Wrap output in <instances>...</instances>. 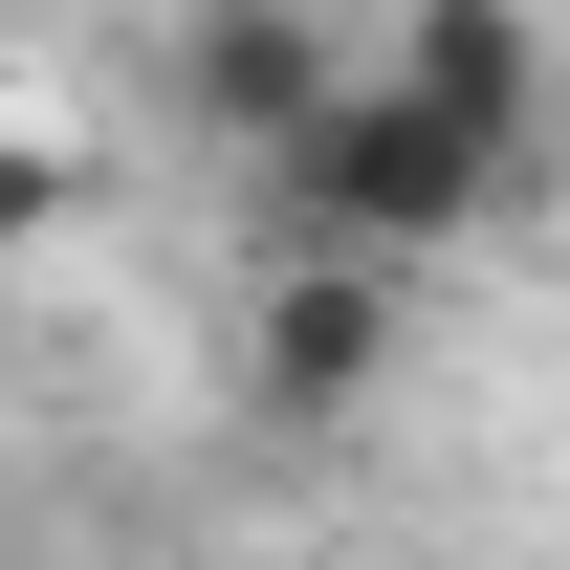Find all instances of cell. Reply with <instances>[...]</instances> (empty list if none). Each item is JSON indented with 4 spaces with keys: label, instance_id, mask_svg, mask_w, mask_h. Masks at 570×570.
<instances>
[{
    "label": "cell",
    "instance_id": "7a4b0ae2",
    "mask_svg": "<svg viewBox=\"0 0 570 570\" xmlns=\"http://www.w3.org/2000/svg\"><path fill=\"white\" fill-rule=\"evenodd\" d=\"M154 88H176V110H198V132L242 154V176H264V154L307 132L330 88H352V45H330V22H285V0H198V22L154 45Z\"/></svg>",
    "mask_w": 570,
    "mask_h": 570
},
{
    "label": "cell",
    "instance_id": "5b68a950",
    "mask_svg": "<svg viewBox=\"0 0 570 570\" xmlns=\"http://www.w3.org/2000/svg\"><path fill=\"white\" fill-rule=\"evenodd\" d=\"M67 198H88L67 154H45V132H0V242H45V219H67Z\"/></svg>",
    "mask_w": 570,
    "mask_h": 570
},
{
    "label": "cell",
    "instance_id": "6da1fadb",
    "mask_svg": "<svg viewBox=\"0 0 570 570\" xmlns=\"http://www.w3.org/2000/svg\"><path fill=\"white\" fill-rule=\"evenodd\" d=\"M264 198H285V242H307V264H373V285H395V264H439L461 219H504L527 176H483V154L439 132V110H395V88L352 67L330 110H307V132L264 154Z\"/></svg>",
    "mask_w": 570,
    "mask_h": 570
},
{
    "label": "cell",
    "instance_id": "277c9868",
    "mask_svg": "<svg viewBox=\"0 0 570 570\" xmlns=\"http://www.w3.org/2000/svg\"><path fill=\"white\" fill-rule=\"evenodd\" d=\"M242 373H264V417H373L395 395V285L373 264H285L264 330H242Z\"/></svg>",
    "mask_w": 570,
    "mask_h": 570
},
{
    "label": "cell",
    "instance_id": "3957f363",
    "mask_svg": "<svg viewBox=\"0 0 570 570\" xmlns=\"http://www.w3.org/2000/svg\"><path fill=\"white\" fill-rule=\"evenodd\" d=\"M373 88H395V110H439L483 176H527V154H549V22H504V0H417Z\"/></svg>",
    "mask_w": 570,
    "mask_h": 570
}]
</instances>
